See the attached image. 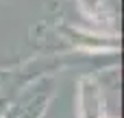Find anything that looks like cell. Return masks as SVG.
I'll use <instances>...</instances> for the list:
<instances>
[{
  "mask_svg": "<svg viewBox=\"0 0 124 118\" xmlns=\"http://www.w3.org/2000/svg\"><path fill=\"white\" fill-rule=\"evenodd\" d=\"M83 11L100 24H116L120 4L118 0H83Z\"/></svg>",
  "mask_w": 124,
  "mask_h": 118,
  "instance_id": "obj_1",
  "label": "cell"
}]
</instances>
